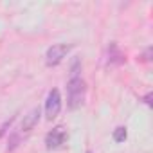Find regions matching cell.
Segmentation results:
<instances>
[{"instance_id":"5","label":"cell","mask_w":153,"mask_h":153,"mask_svg":"<svg viewBox=\"0 0 153 153\" xmlns=\"http://www.w3.org/2000/svg\"><path fill=\"white\" fill-rule=\"evenodd\" d=\"M40 115H42V110H40V106H36V108H33L25 117H24V121H22V126H20V130L24 131V133H29L36 124H38V121H40Z\"/></svg>"},{"instance_id":"9","label":"cell","mask_w":153,"mask_h":153,"mask_svg":"<svg viewBox=\"0 0 153 153\" xmlns=\"http://www.w3.org/2000/svg\"><path fill=\"white\" fill-rule=\"evenodd\" d=\"M13 119H15V117H11L9 121H6V123H4V126H2V128H0V137H2V135H4V133L7 131V126H11V123H13Z\"/></svg>"},{"instance_id":"2","label":"cell","mask_w":153,"mask_h":153,"mask_svg":"<svg viewBox=\"0 0 153 153\" xmlns=\"http://www.w3.org/2000/svg\"><path fill=\"white\" fill-rule=\"evenodd\" d=\"M68 51H70V45H67V43H54V45L49 47L47 52H45V63H47L49 67L59 65L61 59L68 54Z\"/></svg>"},{"instance_id":"4","label":"cell","mask_w":153,"mask_h":153,"mask_svg":"<svg viewBox=\"0 0 153 153\" xmlns=\"http://www.w3.org/2000/svg\"><path fill=\"white\" fill-rule=\"evenodd\" d=\"M65 142H67V130L63 126H56L45 135V148L47 149H58Z\"/></svg>"},{"instance_id":"11","label":"cell","mask_w":153,"mask_h":153,"mask_svg":"<svg viewBox=\"0 0 153 153\" xmlns=\"http://www.w3.org/2000/svg\"><path fill=\"white\" fill-rule=\"evenodd\" d=\"M144 103H146L148 106H151V92H148V94H146V97H144Z\"/></svg>"},{"instance_id":"8","label":"cell","mask_w":153,"mask_h":153,"mask_svg":"<svg viewBox=\"0 0 153 153\" xmlns=\"http://www.w3.org/2000/svg\"><path fill=\"white\" fill-rule=\"evenodd\" d=\"M79 67H81V61L78 59V58H76L74 59V63H72V68H70V74H72V78H79Z\"/></svg>"},{"instance_id":"12","label":"cell","mask_w":153,"mask_h":153,"mask_svg":"<svg viewBox=\"0 0 153 153\" xmlns=\"http://www.w3.org/2000/svg\"><path fill=\"white\" fill-rule=\"evenodd\" d=\"M87 153H92V151H87Z\"/></svg>"},{"instance_id":"6","label":"cell","mask_w":153,"mask_h":153,"mask_svg":"<svg viewBox=\"0 0 153 153\" xmlns=\"http://www.w3.org/2000/svg\"><path fill=\"white\" fill-rule=\"evenodd\" d=\"M126 61L124 52L119 49V45L115 42H112L108 45V65H123Z\"/></svg>"},{"instance_id":"1","label":"cell","mask_w":153,"mask_h":153,"mask_svg":"<svg viewBox=\"0 0 153 153\" xmlns=\"http://www.w3.org/2000/svg\"><path fill=\"white\" fill-rule=\"evenodd\" d=\"M85 96H87V83L81 78H70V81L67 83V106L70 110L79 108L85 103Z\"/></svg>"},{"instance_id":"3","label":"cell","mask_w":153,"mask_h":153,"mask_svg":"<svg viewBox=\"0 0 153 153\" xmlns=\"http://www.w3.org/2000/svg\"><path fill=\"white\" fill-rule=\"evenodd\" d=\"M61 112V96H59V90L58 88H52L47 96V101H45V117L47 121H52L59 115Z\"/></svg>"},{"instance_id":"10","label":"cell","mask_w":153,"mask_h":153,"mask_svg":"<svg viewBox=\"0 0 153 153\" xmlns=\"http://www.w3.org/2000/svg\"><path fill=\"white\" fill-rule=\"evenodd\" d=\"M149 59H151V47H148L146 52L142 54V61H149Z\"/></svg>"},{"instance_id":"7","label":"cell","mask_w":153,"mask_h":153,"mask_svg":"<svg viewBox=\"0 0 153 153\" xmlns=\"http://www.w3.org/2000/svg\"><path fill=\"white\" fill-rule=\"evenodd\" d=\"M126 137H128V131H126V128H124V126L115 128V131H114V140H115V142H124V140H126Z\"/></svg>"}]
</instances>
